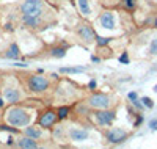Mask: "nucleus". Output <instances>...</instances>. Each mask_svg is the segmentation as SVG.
Wrapping results in <instances>:
<instances>
[{"instance_id":"1","label":"nucleus","mask_w":157,"mask_h":149,"mask_svg":"<svg viewBox=\"0 0 157 149\" xmlns=\"http://www.w3.org/2000/svg\"><path fill=\"white\" fill-rule=\"evenodd\" d=\"M35 110L32 107H25L21 104H10L3 112V121L5 124L14 129H24L33 123Z\"/></svg>"},{"instance_id":"2","label":"nucleus","mask_w":157,"mask_h":149,"mask_svg":"<svg viewBox=\"0 0 157 149\" xmlns=\"http://www.w3.org/2000/svg\"><path fill=\"white\" fill-rule=\"evenodd\" d=\"M17 78L27 94L43 96L52 90V80L44 74H32V72H17Z\"/></svg>"},{"instance_id":"3","label":"nucleus","mask_w":157,"mask_h":149,"mask_svg":"<svg viewBox=\"0 0 157 149\" xmlns=\"http://www.w3.org/2000/svg\"><path fill=\"white\" fill-rule=\"evenodd\" d=\"M0 96L8 104H19L27 97V93L24 91L21 82H17V85H14V78L6 80L3 77V83L0 86Z\"/></svg>"},{"instance_id":"4","label":"nucleus","mask_w":157,"mask_h":149,"mask_svg":"<svg viewBox=\"0 0 157 149\" xmlns=\"http://www.w3.org/2000/svg\"><path fill=\"white\" fill-rule=\"evenodd\" d=\"M75 35L80 39V43H83L85 46L94 44V41H96V32L93 29V25L86 21H82L75 25Z\"/></svg>"},{"instance_id":"5","label":"nucleus","mask_w":157,"mask_h":149,"mask_svg":"<svg viewBox=\"0 0 157 149\" xmlns=\"http://www.w3.org/2000/svg\"><path fill=\"white\" fill-rule=\"evenodd\" d=\"M86 105L91 110H104V108H110L112 107V97L105 93H91L86 97Z\"/></svg>"},{"instance_id":"6","label":"nucleus","mask_w":157,"mask_h":149,"mask_svg":"<svg viewBox=\"0 0 157 149\" xmlns=\"http://www.w3.org/2000/svg\"><path fill=\"white\" fill-rule=\"evenodd\" d=\"M21 14H30V16H46L44 10L46 3L44 0H24L19 6Z\"/></svg>"},{"instance_id":"7","label":"nucleus","mask_w":157,"mask_h":149,"mask_svg":"<svg viewBox=\"0 0 157 149\" xmlns=\"http://www.w3.org/2000/svg\"><path fill=\"white\" fill-rule=\"evenodd\" d=\"M57 123H60V121H58L55 108H46V110L39 112V115L36 118V124L41 126L43 129H47V130H50Z\"/></svg>"},{"instance_id":"8","label":"nucleus","mask_w":157,"mask_h":149,"mask_svg":"<svg viewBox=\"0 0 157 149\" xmlns=\"http://www.w3.org/2000/svg\"><path fill=\"white\" fill-rule=\"evenodd\" d=\"M21 133H24V135H27V137L36 140L38 143H41V141H46V140H50V138H52L50 130L43 129L41 126H38V124H30V126H27V127H24V129L21 130Z\"/></svg>"},{"instance_id":"9","label":"nucleus","mask_w":157,"mask_h":149,"mask_svg":"<svg viewBox=\"0 0 157 149\" xmlns=\"http://www.w3.org/2000/svg\"><path fill=\"white\" fill-rule=\"evenodd\" d=\"M93 118L96 121V124L101 127H109L112 126V123L116 118V112L110 110V108H104V110H94Z\"/></svg>"},{"instance_id":"10","label":"nucleus","mask_w":157,"mask_h":149,"mask_svg":"<svg viewBox=\"0 0 157 149\" xmlns=\"http://www.w3.org/2000/svg\"><path fill=\"white\" fill-rule=\"evenodd\" d=\"M21 24L27 30H41L46 29V19L44 16H30V14H21Z\"/></svg>"},{"instance_id":"11","label":"nucleus","mask_w":157,"mask_h":149,"mask_svg":"<svg viewBox=\"0 0 157 149\" xmlns=\"http://www.w3.org/2000/svg\"><path fill=\"white\" fill-rule=\"evenodd\" d=\"M104 135H105V140L112 144H120V143L126 141L127 137H129L127 130L120 129V127H110V129H107L105 132H104Z\"/></svg>"},{"instance_id":"12","label":"nucleus","mask_w":157,"mask_h":149,"mask_svg":"<svg viewBox=\"0 0 157 149\" xmlns=\"http://www.w3.org/2000/svg\"><path fill=\"white\" fill-rule=\"evenodd\" d=\"M66 132H68V140H71V141H85L90 137V132L86 129L75 127V126L66 127Z\"/></svg>"},{"instance_id":"13","label":"nucleus","mask_w":157,"mask_h":149,"mask_svg":"<svg viewBox=\"0 0 157 149\" xmlns=\"http://www.w3.org/2000/svg\"><path fill=\"white\" fill-rule=\"evenodd\" d=\"M98 22L102 29H105V30H115V27H116L115 14L112 11H102L98 17Z\"/></svg>"},{"instance_id":"14","label":"nucleus","mask_w":157,"mask_h":149,"mask_svg":"<svg viewBox=\"0 0 157 149\" xmlns=\"http://www.w3.org/2000/svg\"><path fill=\"white\" fill-rule=\"evenodd\" d=\"M36 146H38V141L24 133H21L16 138V149H36Z\"/></svg>"},{"instance_id":"15","label":"nucleus","mask_w":157,"mask_h":149,"mask_svg":"<svg viewBox=\"0 0 157 149\" xmlns=\"http://www.w3.org/2000/svg\"><path fill=\"white\" fill-rule=\"evenodd\" d=\"M68 44H55L49 49V57L52 58H63L66 57V52H68Z\"/></svg>"},{"instance_id":"16","label":"nucleus","mask_w":157,"mask_h":149,"mask_svg":"<svg viewBox=\"0 0 157 149\" xmlns=\"http://www.w3.org/2000/svg\"><path fill=\"white\" fill-rule=\"evenodd\" d=\"M21 57V50H19V46L16 43H11L8 46V49L3 52V58H10V60H17Z\"/></svg>"},{"instance_id":"17","label":"nucleus","mask_w":157,"mask_h":149,"mask_svg":"<svg viewBox=\"0 0 157 149\" xmlns=\"http://www.w3.org/2000/svg\"><path fill=\"white\" fill-rule=\"evenodd\" d=\"M75 5L78 13L83 16V17H90L91 16V5H90V0H75Z\"/></svg>"},{"instance_id":"18","label":"nucleus","mask_w":157,"mask_h":149,"mask_svg":"<svg viewBox=\"0 0 157 149\" xmlns=\"http://www.w3.org/2000/svg\"><path fill=\"white\" fill-rule=\"evenodd\" d=\"M57 110V116H58V121H64L68 119L69 115H71V107L69 105H60L58 108H55Z\"/></svg>"},{"instance_id":"19","label":"nucleus","mask_w":157,"mask_h":149,"mask_svg":"<svg viewBox=\"0 0 157 149\" xmlns=\"http://www.w3.org/2000/svg\"><path fill=\"white\" fill-rule=\"evenodd\" d=\"M36 149H58V146H57V143H55L54 140L50 138V140H46V141L38 143Z\"/></svg>"},{"instance_id":"20","label":"nucleus","mask_w":157,"mask_h":149,"mask_svg":"<svg viewBox=\"0 0 157 149\" xmlns=\"http://www.w3.org/2000/svg\"><path fill=\"white\" fill-rule=\"evenodd\" d=\"M85 71V67L82 66H78V67H61L60 72L61 74H78V72H83Z\"/></svg>"},{"instance_id":"21","label":"nucleus","mask_w":157,"mask_h":149,"mask_svg":"<svg viewBox=\"0 0 157 149\" xmlns=\"http://www.w3.org/2000/svg\"><path fill=\"white\" fill-rule=\"evenodd\" d=\"M112 41V38H102V36H98L96 35V44H98V47H105L109 43Z\"/></svg>"},{"instance_id":"22","label":"nucleus","mask_w":157,"mask_h":149,"mask_svg":"<svg viewBox=\"0 0 157 149\" xmlns=\"http://www.w3.org/2000/svg\"><path fill=\"white\" fill-rule=\"evenodd\" d=\"M121 5L126 10H134L137 6V0H121Z\"/></svg>"},{"instance_id":"23","label":"nucleus","mask_w":157,"mask_h":149,"mask_svg":"<svg viewBox=\"0 0 157 149\" xmlns=\"http://www.w3.org/2000/svg\"><path fill=\"white\" fill-rule=\"evenodd\" d=\"M141 102H143V107H148V108L154 107V104H152V101L149 97H141Z\"/></svg>"},{"instance_id":"24","label":"nucleus","mask_w":157,"mask_h":149,"mask_svg":"<svg viewBox=\"0 0 157 149\" xmlns=\"http://www.w3.org/2000/svg\"><path fill=\"white\" fill-rule=\"evenodd\" d=\"M149 52L152 55H157V39H152V43L149 46Z\"/></svg>"},{"instance_id":"25","label":"nucleus","mask_w":157,"mask_h":149,"mask_svg":"<svg viewBox=\"0 0 157 149\" xmlns=\"http://www.w3.org/2000/svg\"><path fill=\"white\" fill-rule=\"evenodd\" d=\"M120 61H121V63H129V57H127V52H124L123 55L120 57Z\"/></svg>"},{"instance_id":"26","label":"nucleus","mask_w":157,"mask_h":149,"mask_svg":"<svg viewBox=\"0 0 157 149\" xmlns=\"http://www.w3.org/2000/svg\"><path fill=\"white\" fill-rule=\"evenodd\" d=\"M149 127L152 129V130H157V119H152L151 123H149Z\"/></svg>"},{"instance_id":"27","label":"nucleus","mask_w":157,"mask_h":149,"mask_svg":"<svg viewBox=\"0 0 157 149\" xmlns=\"http://www.w3.org/2000/svg\"><path fill=\"white\" fill-rule=\"evenodd\" d=\"M130 101H135L137 99V93H129V96H127Z\"/></svg>"},{"instance_id":"28","label":"nucleus","mask_w":157,"mask_h":149,"mask_svg":"<svg viewBox=\"0 0 157 149\" xmlns=\"http://www.w3.org/2000/svg\"><path fill=\"white\" fill-rule=\"evenodd\" d=\"M58 149H72V147L68 146V144H61V146H58Z\"/></svg>"},{"instance_id":"29","label":"nucleus","mask_w":157,"mask_h":149,"mask_svg":"<svg viewBox=\"0 0 157 149\" xmlns=\"http://www.w3.org/2000/svg\"><path fill=\"white\" fill-rule=\"evenodd\" d=\"M3 105H5V99H3L2 96H0V108H2Z\"/></svg>"},{"instance_id":"30","label":"nucleus","mask_w":157,"mask_h":149,"mask_svg":"<svg viewBox=\"0 0 157 149\" xmlns=\"http://www.w3.org/2000/svg\"><path fill=\"white\" fill-rule=\"evenodd\" d=\"M88 88H96V82H91V83L88 85Z\"/></svg>"},{"instance_id":"31","label":"nucleus","mask_w":157,"mask_h":149,"mask_svg":"<svg viewBox=\"0 0 157 149\" xmlns=\"http://www.w3.org/2000/svg\"><path fill=\"white\" fill-rule=\"evenodd\" d=\"M2 83H3V75L0 74V86H2Z\"/></svg>"},{"instance_id":"32","label":"nucleus","mask_w":157,"mask_h":149,"mask_svg":"<svg viewBox=\"0 0 157 149\" xmlns=\"http://www.w3.org/2000/svg\"><path fill=\"white\" fill-rule=\"evenodd\" d=\"M154 27H157V17L154 19Z\"/></svg>"},{"instance_id":"33","label":"nucleus","mask_w":157,"mask_h":149,"mask_svg":"<svg viewBox=\"0 0 157 149\" xmlns=\"http://www.w3.org/2000/svg\"><path fill=\"white\" fill-rule=\"evenodd\" d=\"M0 149H2V147H0Z\"/></svg>"}]
</instances>
